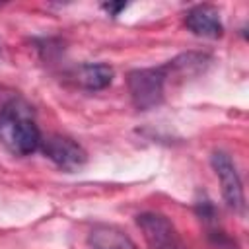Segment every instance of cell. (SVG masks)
<instances>
[{
	"mask_svg": "<svg viewBox=\"0 0 249 249\" xmlns=\"http://www.w3.org/2000/svg\"><path fill=\"white\" fill-rule=\"evenodd\" d=\"M136 224L150 249H183L175 226L158 212H144L136 216Z\"/></svg>",
	"mask_w": 249,
	"mask_h": 249,
	"instance_id": "cell-4",
	"label": "cell"
},
{
	"mask_svg": "<svg viewBox=\"0 0 249 249\" xmlns=\"http://www.w3.org/2000/svg\"><path fill=\"white\" fill-rule=\"evenodd\" d=\"M103 8H105L111 16H119V12H121V10H124L126 6H124V4H105Z\"/></svg>",
	"mask_w": 249,
	"mask_h": 249,
	"instance_id": "cell-10",
	"label": "cell"
},
{
	"mask_svg": "<svg viewBox=\"0 0 249 249\" xmlns=\"http://www.w3.org/2000/svg\"><path fill=\"white\" fill-rule=\"evenodd\" d=\"M165 82L167 78L161 66L132 70L126 78V86H128V93H130L134 107L140 111L158 107L163 101Z\"/></svg>",
	"mask_w": 249,
	"mask_h": 249,
	"instance_id": "cell-2",
	"label": "cell"
},
{
	"mask_svg": "<svg viewBox=\"0 0 249 249\" xmlns=\"http://www.w3.org/2000/svg\"><path fill=\"white\" fill-rule=\"evenodd\" d=\"M185 27L193 35L204 37V39H218V37H222V31H224L220 14L210 4L193 6L185 14Z\"/></svg>",
	"mask_w": 249,
	"mask_h": 249,
	"instance_id": "cell-6",
	"label": "cell"
},
{
	"mask_svg": "<svg viewBox=\"0 0 249 249\" xmlns=\"http://www.w3.org/2000/svg\"><path fill=\"white\" fill-rule=\"evenodd\" d=\"M0 142L14 156H29L41 146V132L23 101H10L0 109Z\"/></svg>",
	"mask_w": 249,
	"mask_h": 249,
	"instance_id": "cell-1",
	"label": "cell"
},
{
	"mask_svg": "<svg viewBox=\"0 0 249 249\" xmlns=\"http://www.w3.org/2000/svg\"><path fill=\"white\" fill-rule=\"evenodd\" d=\"M91 249H138L136 243L117 226L99 224L89 231Z\"/></svg>",
	"mask_w": 249,
	"mask_h": 249,
	"instance_id": "cell-8",
	"label": "cell"
},
{
	"mask_svg": "<svg viewBox=\"0 0 249 249\" xmlns=\"http://www.w3.org/2000/svg\"><path fill=\"white\" fill-rule=\"evenodd\" d=\"M210 62V56L204 54V53H185V54H179L177 58L169 60L167 64H163V72H165V78H189V76H196L200 74Z\"/></svg>",
	"mask_w": 249,
	"mask_h": 249,
	"instance_id": "cell-9",
	"label": "cell"
},
{
	"mask_svg": "<svg viewBox=\"0 0 249 249\" xmlns=\"http://www.w3.org/2000/svg\"><path fill=\"white\" fill-rule=\"evenodd\" d=\"M74 80L88 91H99L113 82V68L105 62H86L76 68Z\"/></svg>",
	"mask_w": 249,
	"mask_h": 249,
	"instance_id": "cell-7",
	"label": "cell"
},
{
	"mask_svg": "<svg viewBox=\"0 0 249 249\" xmlns=\"http://www.w3.org/2000/svg\"><path fill=\"white\" fill-rule=\"evenodd\" d=\"M210 163L212 169L216 173V177L220 179V187H222V196L226 200V204L233 210V212H243L245 208V196H243V185H241V177L237 173L235 163L231 161V158L222 152L216 150L210 156Z\"/></svg>",
	"mask_w": 249,
	"mask_h": 249,
	"instance_id": "cell-3",
	"label": "cell"
},
{
	"mask_svg": "<svg viewBox=\"0 0 249 249\" xmlns=\"http://www.w3.org/2000/svg\"><path fill=\"white\" fill-rule=\"evenodd\" d=\"M39 148L54 165H58L64 171H76L88 161L86 150L68 136L51 134L47 138H41Z\"/></svg>",
	"mask_w": 249,
	"mask_h": 249,
	"instance_id": "cell-5",
	"label": "cell"
}]
</instances>
